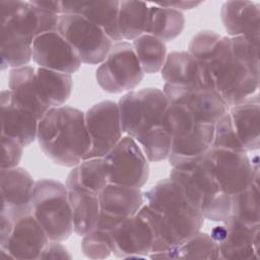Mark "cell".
Wrapping results in <instances>:
<instances>
[{
	"mask_svg": "<svg viewBox=\"0 0 260 260\" xmlns=\"http://www.w3.org/2000/svg\"><path fill=\"white\" fill-rule=\"evenodd\" d=\"M188 49L201 66L210 88L229 108L257 92L259 70L233 50L230 37L209 29L200 30L191 39Z\"/></svg>",
	"mask_w": 260,
	"mask_h": 260,
	"instance_id": "cell-1",
	"label": "cell"
},
{
	"mask_svg": "<svg viewBox=\"0 0 260 260\" xmlns=\"http://www.w3.org/2000/svg\"><path fill=\"white\" fill-rule=\"evenodd\" d=\"M123 133L133 138L148 161L168 158L172 130L168 111L170 102L164 90L147 87L131 90L118 102Z\"/></svg>",
	"mask_w": 260,
	"mask_h": 260,
	"instance_id": "cell-2",
	"label": "cell"
},
{
	"mask_svg": "<svg viewBox=\"0 0 260 260\" xmlns=\"http://www.w3.org/2000/svg\"><path fill=\"white\" fill-rule=\"evenodd\" d=\"M143 196L151 208L154 221L151 259L166 258L168 253L199 233L204 224L202 212L170 177L158 181Z\"/></svg>",
	"mask_w": 260,
	"mask_h": 260,
	"instance_id": "cell-3",
	"label": "cell"
},
{
	"mask_svg": "<svg viewBox=\"0 0 260 260\" xmlns=\"http://www.w3.org/2000/svg\"><path fill=\"white\" fill-rule=\"evenodd\" d=\"M37 139L42 151L56 165L78 166L90 148L85 113L70 106L49 110L39 121Z\"/></svg>",
	"mask_w": 260,
	"mask_h": 260,
	"instance_id": "cell-4",
	"label": "cell"
},
{
	"mask_svg": "<svg viewBox=\"0 0 260 260\" xmlns=\"http://www.w3.org/2000/svg\"><path fill=\"white\" fill-rule=\"evenodd\" d=\"M1 70L25 66L32 58V44L41 35L39 10L29 1H0Z\"/></svg>",
	"mask_w": 260,
	"mask_h": 260,
	"instance_id": "cell-5",
	"label": "cell"
},
{
	"mask_svg": "<svg viewBox=\"0 0 260 260\" xmlns=\"http://www.w3.org/2000/svg\"><path fill=\"white\" fill-rule=\"evenodd\" d=\"M207 152L185 167L172 168L170 178L181 186L205 219L222 222L231 215L232 197L219 187Z\"/></svg>",
	"mask_w": 260,
	"mask_h": 260,
	"instance_id": "cell-6",
	"label": "cell"
},
{
	"mask_svg": "<svg viewBox=\"0 0 260 260\" xmlns=\"http://www.w3.org/2000/svg\"><path fill=\"white\" fill-rule=\"evenodd\" d=\"M168 115L172 130L168 159L172 168L185 167L211 148L214 125L199 122L186 108L171 103Z\"/></svg>",
	"mask_w": 260,
	"mask_h": 260,
	"instance_id": "cell-7",
	"label": "cell"
},
{
	"mask_svg": "<svg viewBox=\"0 0 260 260\" xmlns=\"http://www.w3.org/2000/svg\"><path fill=\"white\" fill-rule=\"evenodd\" d=\"M31 214L51 241L62 242L73 233L72 211L66 185L53 179L36 181Z\"/></svg>",
	"mask_w": 260,
	"mask_h": 260,
	"instance_id": "cell-8",
	"label": "cell"
},
{
	"mask_svg": "<svg viewBox=\"0 0 260 260\" xmlns=\"http://www.w3.org/2000/svg\"><path fill=\"white\" fill-rule=\"evenodd\" d=\"M144 72L132 45L122 41L114 43L107 58L95 71V79L109 93L131 91L143 79Z\"/></svg>",
	"mask_w": 260,
	"mask_h": 260,
	"instance_id": "cell-9",
	"label": "cell"
},
{
	"mask_svg": "<svg viewBox=\"0 0 260 260\" xmlns=\"http://www.w3.org/2000/svg\"><path fill=\"white\" fill-rule=\"evenodd\" d=\"M58 31L72 45L84 64H101L114 45L100 26L78 14H61Z\"/></svg>",
	"mask_w": 260,
	"mask_h": 260,
	"instance_id": "cell-10",
	"label": "cell"
},
{
	"mask_svg": "<svg viewBox=\"0 0 260 260\" xmlns=\"http://www.w3.org/2000/svg\"><path fill=\"white\" fill-rule=\"evenodd\" d=\"M103 158L109 183L139 189L146 184L149 177L148 159L130 136L122 137Z\"/></svg>",
	"mask_w": 260,
	"mask_h": 260,
	"instance_id": "cell-11",
	"label": "cell"
},
{
	"mask_svg": "<svg viewBox=\"0 0 260 260\" xmlns=\"http://www.w3.org/2000/svg\"><path fill=\"white\" fill-rule=\"evenodd\" d=\"M113 253L117 258L149 256L155 239L151 208L145 204L136 214L123 220L113 231Z\"/></svg>",
	"mask_w": 260,
	"mask_h": 260,
	"instance_id": "cell-12",
	"label": "cell"
},
{
	"mask_svg": "<svg viewBox=\"0 0 260 260\" xmlns=\"http://www.w3.org/2000/svg\"><path fill=\"white\" fill-rule=\"evenodd\" d=\"M207 154L219 187L231 197L259 177L258 161H251L247 151L211 147Z\"/></svg>",
	"mask_w": 260,
	"mask_h": 260,
	"instance_id": "cell-13",
	"label": "cell"
},
{
	"mask_svg": "<svg viewBox=\"0 0 260 260\" xmlns=\"http://www.w3.org/2000/svg\"><path fill=\"white\" fill-rule=\"evenodd\" d=\"M90 148L85 159L105 157L121 140L123 128L118 103L102 101L85 113Z\"/></svg>",
	"mask_w": 260,
	"mask_h": 260,
	"instance_id": "cell-14",
	"label": "cell"
},
{
	"mask_svg": "<svg viewBox=\"0 0 260 260\" xmlns=\"http://www.w3.org/2000/svg\"><path fill=\"white\" fill-rule=\"evenodd\" d=\"M221 223L210 233L218 246L219 259H259L260 224L249 225L232 215Z\"/></svg>",
	"mask_w": 260,
	"mask_h": 260,
	"instance_id": "cell-15",
	"label": "cell"
},
{
	"mask_svg": "<svg viewBox=\"0 0 260 260\" xmlns=\"http://www.w3.org/2000/svg\"><path fill=\"white\" fill-rule=\"evenodd\" d=\"M99 198L101 213L94 229L113 233L119 223L138 212L144 196L139 188L109 183Z\"/></svg>",
	"mask_w": 260,
	"mask_h": 260,
	"instance_id": "cell-16",
	"label": "cell"
},
{
	"mask_svg": "<svg viewBox=\"0 0 260 260\" xmlns=\"http://www.w3.org/2000/svg\"><path fill=\"white\" fill-rule=\"evenodd\" d=\"M162 90L171 104L186 108L202 123L214 125L230 109L212 88L165 83Z\"/></svg>",
	"mask_w": 260,
	"mask_h": 260,
	"instance_id": "cell-17",
	"label": "cell"
},
{
	"mask_svg": "<svg viewBox=\"0 0 260 260\" xmlns=\"http://www.w3.org/2000/svg\"><path fill=\"white\" fill-rule=\"evenodd\" d=\"M32 60L39 67L68 74L76 72L82 63L75 49L59 31L46 32L35 39Z\"/></svg>",
	"mask_w": 260,
	"mask_h": 260,
	"instance_id": "cell-18",
	"label": "cell"
},
{
	"mask_svg": "<svg viewBox=\"0 0 260 260\" xmlns=\"http://www.w3.org/2000/svg\"><path fill=\"white\" fill-rule=\"evenodd\" d=\"M49 241V237L34 215L27 213L13 220L11 234L0 246V252L12 259H39Z\"/></svg>",
	"mask_w": 260,
	"mask_h": 260,
	"instance_id": "cell-19",
	"label": "cell"
},
{
	"mask_svg": "<svg viewBox=\"0 0 260 260\" xmlns=\"http://www.w3.org/2000/svg\"><path fill=\"white\" fill-rule=\"evenodd\" d=\"M36 181L23 168L1 169V212L13 220L21 215L31 213V197Z\"/></svg>",
	"mask_w": 260,
	"mask_h": 260,
	"instance_id": "cell-20",
	"label": "cell"
},
{
	"mask_svg": "<svg viewBox=\"0 0 260 260\" xmlns=\"http://www.w3.org/2000/svg\"><path fill=\"white\" fill-rule=\"evenodd\" d=\"M2 133L18 140L23 146L30 144L38 135L39 120L26 109L18 105L10 90H2L0 95Z\"/></svg>",
	"mask_w": 260,
	"mask_h": 260,
	"instance_id": "cell-21",
	"label": "cell"
},
{
	"mask_svg": "<svg viewBox=\"0 0 260 260\" xmlns=\"http://www.w3.org/2000/svg\"><path fill=\"white\" fill-rule=\"evenodd\" d=\"M8 85L14 101L35 115L39 121L51 110L42 94L34 67L25 65L12 68L9 72Z\"/></svg>",
	"mask_w": 260,
	"mask_h": 260,
	"instance_id": "cell-22",
	"label": "cell"
},
{
	"mask_svg": "<svg viewBox=\"0 0 260 260\" xmlns=\"http://www.w3.org/2000/svg\"><path fill=\"white\" fill-rule=\"evenodd\" d=\"M120 1H61L62 14H78L100 26L114 42H122L118 24Z\"/></svg>",
	"mask_w": 260,
	"mask_h": 260,
	"instance_id": "cell-23",
	"label": "cell"
},
{
	"mask_svg": "<svg viewBox=\"0 0 260 260\" xmlns=\"http://www.w3.org/2000/svg\"><path fill=\"white\" fill-rule=\"evenodd\" d=\"M228 37L260 40V5L252 1H226L220 10Z\"/></svg>",
	"mask_w": 260,
	"mask_h": 260,
	"instance_id": "cell-24",
	"label": "cell"
},
{
	"mask_svg": "<svg viewBox=\"0 0 260 260\" xmlns=\"http://www.w3.org/2000/svg\"><path fill=\"white\" fill-rule=\"evenodd\" d=\"M65 185L72 211L74 233L82 238L90 233L99 221L101 213L99 194L71 181L66 180Z\"/></svg>",
	"mask_w": 260,
	"mask_h": 260,
	"instance_id": "cell-25",
	"label": "cell"
},
{
	"mask_svg": "<svg viewBox=\"0 0 260 260\" xmlns=\"http://www.w3.org/2000/svg\"><path fill=\"white\" fill-rule=\"evenodd\" d=\"M160 75L166 84L210 88L201 66L188 51L168 54Z\"/></svg>",
	"mask_w": 260,
	"mask_h": 260,
	"instance_id": "cell-26",
	"label": "cell"
},
{
	"mask_svg": "<svg viewBox=\"0 0 260 260\" xmlns=\"http://www.w3.org/2000/svg\"><path fill=\"white\" fill-rule=\"evenodd\" d=\"M229 113L236 134L246 151L259 149V94L256 92L246 101L231 107Z\"/></svg>",
	"mask_w": 260,
	"mask_h": 260,
	"instance_id": "cell-27",
	"label": "cell"
},
{
	"mask_svg": "<svg viewBox=\"0 0 260 260\" xmlns=\"http://www.w3.org/2000/svg\"><path fill=\"white\" fill-rule=\"evenodd\" d=\"M36 76L42 94L51 109L62 107L68 101L73 86L71 74L38 67Z\"/></svg>",
	"mask_w": 260,
	"mask_h": 260,
	"instance_id": "cell-28",
	"label": "cell"
},
{
	"mask_svg": "<svg viewBox=\"0 0 260 260\" xmlns=\"http://www.w3.org/2000/svg\"><path fill=\"white\" fill-rule=\"evenodd\" d=\"M149 7L145 2L123 0L119 4L118 24L123 40H135L147 34Z\"/></svg>",
	"mask_w": 260,
	"mask_h": 260,
	"instance_id": "cell-29",
	"label": "cell"
},
{
	"mask_svg": "<svg viewBox=\"0 0 260 260\" xmlns=\"http://www.w3.org/2000/svg\"><path fill=\"white\" fill-rule=\"evenodd\" d=\"M185 17L182 11L162 7L157 4L149 7L147 34L162 42L176 39L184 29Z\"/></svg>",
	"mask_w": 260,
	"mask_h": 260,
	"instance_id": "cell-30",
	"label": "cell"
},
{
	"mask_svg": "<svg viewBox=\"0 0 260 260\" xmlns=\"http://www.w3.org/2000/svg\"><path fill=\"white\" fill-rule=\"evenodd\" d=\"M132 47L144 73L153 74L161 70L167 58L165 42L144 34L133 40Z\"/></svg>",
	"mask_w": 260,
	"mask_h": 260,
	"instance_id": "cell-31",
	"label": "cell"
},
{
	"mask_svg": "<svg viewBox=\"0 0 260 260\" xmlns=\"http://www.w3.org/2000/svg\"><path fill=\"white\" fill-rule=\"evenodd\" d=\"M259 177L255 178L244 190L232 196L231 215L249 224H260L259 213Z\"/></svg>",
	"mask_w": 260,
	"mask_h": 260,
	"instance_id": "cell-32",
	"label": "cell"
},
{
	"mask_svg": "<svg viewBox=\"0 0 260 260\" xmlns=\"http://www.w3.org/2000/svg\"><path fill=\"white\" fill-rule=\"evenodd\" d=\"M66 180L100 194L109 184L104 158L96 157L82 160L78 166L72 168Z\"/></svg>",
	"mask_w": 260,
	"mask_h": 260,
	"instance_id": "cell-33",
	"label": "cell"
},
{
	"mask_svg": "<svg viewBox=\"0 0 260 260\" xmlns=\"http://www.w3.org/2000/svg\"><path fill=\"white\" fill-rule=\"evenodd\" d=\"M219 259L216 242L206 233H197L194 237L172 250L166 259Z\"/></svg>",
	"mask_w": 260,
	"mask_h": 260,
	"instance_id": "cell-34",
	"label": "cell"
},
{
	"mask_svg": "<svg viewBox=\"0 0 260 260\" xmlns=\"http://www.w3.org/2000/svg\"><path fill=\"white\" fill-rule=\"evenodd\" d=\"M81 251L89 259H105L113 253L112 233L93 229L82 237Z\"/></svg>",
	"mask_w": 260,
	"mask_h": 260,
	"instance_id": "cell-35",
	"label": "cell"
},
{
	"mask_svg": "<svg viewBox=\"0 0 260 260\" xmlns=\"http://www.w3.org/2000/svg\"><path fill=\"white\" fill-rule=\"evenodd\" d=\"M211 147L246 151L236 134L229 111L214 124L213 141Z\"/></svg>",
	"mask_w": 260,
	"mask_h": 260,
	"instance_id": "cell-36",
	"label": "cell"
},
{
	"mask_svg": "<svg viewBox=\"0 0 260 260\" xmlns=\"http://www.w3.org/2000/svg\"><path fill=\"white\" fill-rule=\"evenodd\" d=\"M1 145H2V162L1 169H12L18 167L20 162L23 145L16 139L1 135Z\"/></svg>",
	"mask_w": 260,
	"mask_h": 260,
	"instance_id": "cell-37",
	"label": "cell"
},
{
	"mask_svg": "<svg viewBox=\"0 0 260 260\" xmlns=\"http://www.w3.org/2000/svg\"><path fill=\"white\" fill-rule=\"evenodd\" d=\"M68 250L58 241H49L41 252L39 259H71Z\"/></svg>",
	"mask_w": 260,
	"mask_h": 260,
	"instance_id": "cell-38",
	"label": "cell"
},
{
	"mask_svg": "<svg viewBox=\"0 0 260 260\" xmlns=\"http://www.w3.org/2000/svg\"><path fill=\"white\" fill-rule=\"evenodd\" d=\"M201 1H185V0H180V1H171V2H160L157 3V5L162 6V7H168V8H173L176 10H188L195 8L199 4H201Z\"/></svg>",
	"mask_w": 260,
	"mask_h": 260,
	"instance_id": "cell-39",
	"label": "cell"
},
{
	"mask_svg": "<svg viewBox=\"0 0 260 260\" xmlns=\"http://www.w3.org/2000/svg\"><path fill=\"white\" fill-rule=\"evenodd\" d=\"M35 6L42 8L44 10L56 13L61 15L62 14V5L61 1H40V0H32L29 1Z\"/></svg>",
	"mask_w": 260,
	"mask_h": 260,
	"instance_id": "cell-40",
	"label": "cell"
}]
</instances>
